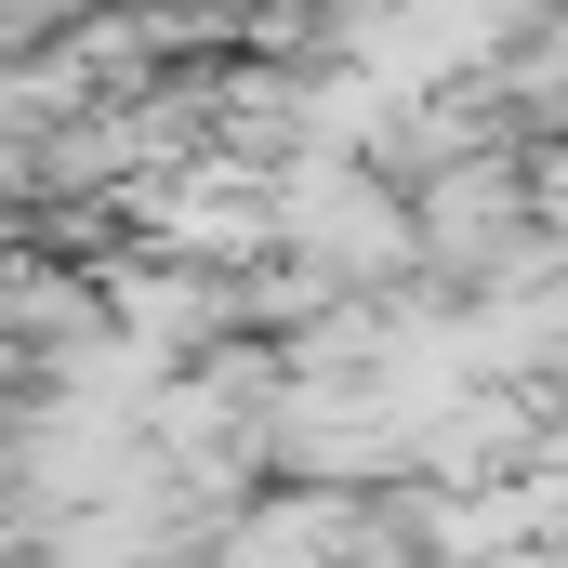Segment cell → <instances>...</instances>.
Instances as JSON below:
<instances>
[{
	"mask_svg": "<svg viewBox=\"0 0 568 568\" xmlns=\"http://www.w3.org/2000/svg\"><path fill=\"white\" fill-rule=\"evenodd\" d=\"M516 199H529V239L568 265V145H516Z\"/></svg>",
	"mask_w": 568,
	"mask_h": 568,
	"instance_id": "6da1fadb",
	"label": "cell"
},
{
	"mask_svg": "<svg viewBox=\"0 0 568 568\" xmlns=\"http://www.w3.org/2000/svg\"><path fill=\"white\" fill-rule=\"evenodd\" d=\"M0 410H13V397H0Z\"/></svg>",
	"mask_w": 568,
	"mask_h": 568,
	"instance_id": "7a4b0ae2",
	"label": "cell"
}]
</instances>
